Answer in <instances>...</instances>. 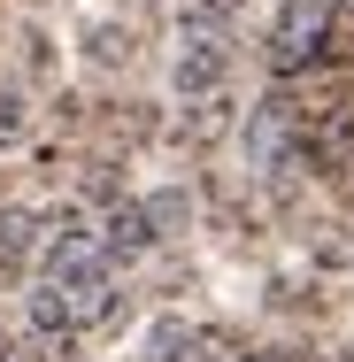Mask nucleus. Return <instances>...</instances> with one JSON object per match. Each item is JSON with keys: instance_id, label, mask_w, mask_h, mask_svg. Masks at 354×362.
I'll list each match as a JSON object with an SVG mask.
<instances>
[{"instance_id": "f257e3e1", "label": "nucleus", "mask_w": 354, "mask_h": 362, "mask_svg": "<svg viewBox=\"0 0 354 362\" xmlns=\"http://www.w3.org/2000/svg\"><path fill=\"white\" fill-rule=\"evenodd\" d=\"M116 316V270H85V278H39L31 293V332L47 347H70L77 332Z\"/></svg>"}, {"instance_id": "f03ea898", "label": "nucleus", "mask_w": 354, "mask_h": 362, "mask_svg": "<svg viewBox=\"0 0 354 362\" xmlns=\"http://www.w3.org/2000/svg\"><path fill=\"white\" fill-rule=\"evenodd\" d=\"M247 162H254V170L308 162V108H300L293 93H270V100L247 108Z\"/></svg>"}, {"instance_id": "7ed1b4c3", "label": "nucleus", "mask_w": 354, "mask_h": 362, "mask_svg": "<svg viewBox=\"0 0 354 362\" xmlns=\"http://www.w3.org/2000/svg\"><path fill=\"white\" fill-rule=\"evenodd\" d=\"M324 47H331V0H285L270 23V70L300 77L324 62Z\"/></svg>"}, {"instance_id": "20e7f679", "label": "nucleus", "mask_w": 354, "mask_h": 362, "mask_svg": "<svg viewBox=\"0 0 354 362\" xmlns=\"http://www.w3.org/2000/svg\"><path fill=\"white\" fill-rule=\"evenodd\" d=\"M85 270H116L108 262V239H100V216L62 209L39 231V278H85Z\"/></svg>"}, {"instance_id": "39448f33", "label": "nucleus", "mask_w": 354, "mask_h": 362, "mask_svg": "<svg viewBox=\"0 0 354 362\" xmlns=\"http://www.w3.org/2000/svg\"><path fill=\"white\" fill-rule=\"evenodd\" d=\"M231 77V23H185L177 39V93L185 100H216Z\"/></svg>"}, {"instance_id": "423d86ee", "label": "nucleus", "mask_w": 354, "mask_h": 362, "mask_svg": "<svg viewBox=\"0 0 354 362\" xmlns=\"http://www.w3.org/2000/svg\"><path fill=\"white\" fill-rule=\"evenodd\" d=\"M177 216V201H116L108 216H100V239H108V262H139L146 247L162 239L154 223Z\"/></svg>"}, {"instance_id": "0eeeda50", "label": "nucleus", "mask_w": 354, "mask_h": 362, "mask_svg": "<svg viewBox=\"0 0 354 362\" xmlns=\"http://www.w3.org/2000/svg\"><path fill=\"white\" fill-rule=\"evenodd\" d=\"M31 255H39V216H23V209H0V286H16Z\"/></svg>"}, {"instance_id": "6e6552de", "label": "nucleus", "mask_w": 354, "mask_h": 362, "mask_svg": "<svg viewBox=\"0 0 354 362\" xmlns=\"http://www.w3.org/2000/svg\"><path fill=\"white\" fill-rule=\"evenodd\" d=\"M239 0H185V23H231Z\"/></svg>"}, {"instance_id": "1a4fd4ad", "label": "nucleus", "mask_w": 354, "mask_h": 362, "mask_svg": "<svg viewBox=\"0 0 354 362\" xmlns=\"http://www.w3.org/2000/svg\"><path fill=\"white\" fill-rule=\"evenodd\" d=\"M347 8H354V0H347Z\"/></svg>"}]
</instances>
